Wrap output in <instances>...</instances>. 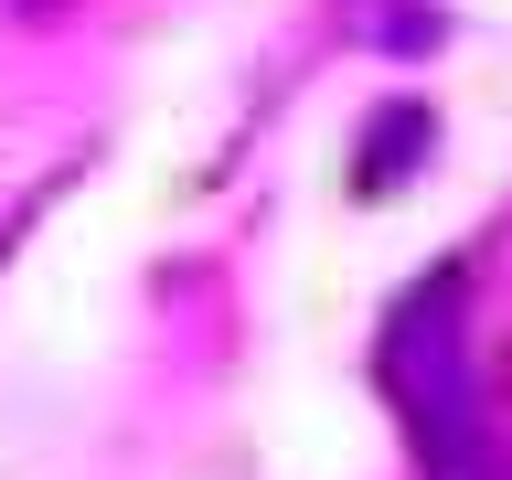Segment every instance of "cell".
<instances>
[{"instance_id":"3","label":"cell","mask_w":512,"mask_h":480,"mask_svg":"<svg viewBox=\"0 0 512 480\" xmlns=\"http://www.w3.org/2000/svg\"><path fill=\"white\" fill-rule=\"evenodd\" d=\"M459 480H512V459H502V448H480V459H470Z\"/></svg>"},{"instance_id":"2","label":"cell","mask_w":512,"mask_h":480,"mask_svg":"<svg viewBox=\"0 0 512 480\" xmlns=\"http://www.w3.org/2000/svg\"><path fill=\"white\" fill-rule=\"evenodd\" d=\"M427 150H438V118H427V96H395V107H374L363 118V139H352V192H406L416 171H427Z\"/></svg>"},{"instance_id":"1","label":"cell","mask_w":512,"mask_h":480,"mask_svg":"<svg viewBox=\"0 0 512 480\" xmlns=\"http://www.w3.org/2000/svg\"><path fill=\"white\" fill-rule=\"evenodd\" d=\"M448 310H459V278H438L427 299H406L395 342H384V384H395V406H406L427 470L459 480L480 459V438H470V374H459V331H448Z\"/></svg>"}]
</instances>
